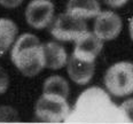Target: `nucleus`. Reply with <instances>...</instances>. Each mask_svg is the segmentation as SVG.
I'll list each match as a JSON object with an SVG mask.
<instances>
[{
    "label": "nucleus",
    "instance_id": "nucleus-1",
    "mask_svg": "<svg viewBox=\"0 0 133 124\" xmlns=\"http://www.w3.org/2000/svg\"><path fill=\"white\" fill-rule=\"evenodd\" d=\"M66 122H124V118L107 90L91 86L78 95Z\"/></svg>",
    "mask_w": 133,
    "mask_h": 124
},
{
    "label": "nucleus",
    "instance_id": "nucleus-3",
    "mask_svg": "<svg viewBox=\"0 0 133 124\" xmlns=\"http://www.w3.org/2000/svg\"><path fill=\"white\" fill-rule=\"evenodd\" d=\"M103 85L108 93L115 98L133 94V63L119 61L111 64L104 73Z\"/></svg>",
    "mask_w": 133,
    "mask_h": 124
},
{
    "label": "nucleus",
    "instance_id": "nucleus-7",
    "mask_svg": "<svg viewBox=\"0 0 133 124\" xmlns=\"http://www.w3.org/2000/svg\"><path fill=\"white\" fill-rule=\"evenodd\" d=\"M123 29V22L118 14L112 10H103L94 18L93 32L102 41L115 40L121 35Z\"/></svg>",
    "mask_w": 133,
    "mask_h": 124
},
{
    "label": "nucleus",
    "instance_id": "nucleus-10",
    "mask_svg": "<svg viewBox=\"0 0 133 124\" xmlns=\"http://www.w3.org/2000/svg\"><path fill=\"white\" fill-rule=\"evenodd\" d=\"M101 12L99 0H68L65 13L80 20L95 18Z\"/></svg>",
    "mask_w": 133,
    "mask_h": 124
},
{
    "label": "nucleus",
    "instance_id": "nucleus-6",
    "mask_svg": "<svg viewBox=\"0 0 133 124\" xmlns=\"http://www.w3.org/2000/svg\"><path fill=\"white\" fill-rule=\"evenodd\" d=\"M55 7L49 0H31L25 8V21L28 25L36 30L51 27L54 21Z\"/></svg>",
    "mask_w": 133,
    "mask_h": 124
},
{
    "label": "nucleus",
    "instance_id": "nucleus-5",
    "mask_svg": "<svg viewBox=\"0 0 133 124\" xmlns=\"http://www.w3.org/2000/svg\"><path fill=\"white\" fill-rule=\"evenodd\" d=\"M86 31H88L86 22L74 17L68 13L60 14L49 27V34L60 43L75 41Z\"/></svg>",
    "mask_w": 133,
    "mask_h": 124
},
{
    "label": "nucleus",
    "instance_id": "nucleus-14",
    "mask_svg": "<svg viewBox=\"0 0 133 124\" xmlns=\"http://www.w3.org/2000/svg\"><path fill=\"white\" fill-rule=\"evenodd\" d=\"M20 121L18 112L8 105L0 106V122H17Z\"/></svg>",
    "mask_w": 133,
    "mask_h": 124
},
{
    "label": "nucleus",
    "instance_id": "nucleus-17",
    "mask_svg": "<svg viewBox=\"0 0 133 124\" xmlns=\"http://www.w3.org/2000/svg\"><path fill=\"white\" fill-rule=\"evenodd\" d=\"M24 0H0V6L7 8V9H13L17 8L23 4Z\"/></svg>",
    "mask_w": 133,
    "mask_h": 124
},
{
    "label": "nucleus",
    "instance_id": "nucleus-19",
    "mask_svg": "<svg viewBox=\"0 0 133 124\" xmlns=\"http://www.w3.org/2000/svg\"><path fill=\"white\" fill-rule=\"evenodd\" d=\"M129 34H130V37H131V40L133 41V16L130 18V22H129Z\"/></svg>",
    "mask_w": 133,
    "mask_h": 124
},
{
    "label": "nucleus",
    "instance_id": "nucleus-12",
    "mask_svg": "<svg viewBox=\"0 0 133 124\" xmlns=\"http://www.w3.org/2000/svg\"><path fill=\"white\" fill-rule=\"evenodd\" d=\"M18 27L13 20L0 17V57L10 51L17 39Z\"/></svg>",
    "mask_w": 133,
    "mask_h": 124
},
{
    "label": "nucleus",
    "instance_id": "nucleus-4",
    "mask_svg": "<svg viewBox=\"0 0 133 124\" xmlns=\"http://www.w3.org/2000/svg\"><path fill=\"white\" fill-rule=\"evenodd\" d=\"M71 108L68 99L52 93H41L35 105V116L45 123H63L68 121Z\"/></svg>",
    "mask_w": 133,
    "mask_h": 124
},
{
    "label": "nucleus",
    "instance_id": "nucleus-18",
    "mask_svg": "<svg viewBox=\"0 0 133 124\" xmlns=\"http://www.w3.org/2000/svg\"><path fill=\"white\" fill-rule=\"evenodd\" d=\"M129 0H103V2L110 8H121L125 6Z\"/></svg>",
    "mask_w": 133,
    "mask_h": 124
},
{
    "label": "nucleus",
    "instance_id": "nucleus-2",
    "mask_svg": "<svg viewBox=\"0 0 133 124\" xmlns=\"http://www.w3.org/2000/svg\"><path fill=\"white\" fill-rule=\"evenodd\" d=\"M10 61L25 77H36L45 69L44 44L36 35L18 36L10 48Z\"/></svg>",
    "mask_w": 133,
    "mask_h": 124
},
{
    "label": "nucleus",
    "instance_id": "nucleus-16",
    "mask_svg": "<svg viewBox=\"0 0 133 124\" xmlns=\"http://www.w3.org/2000/svg\"><path fill=\"white\" fill-rule=\"evenodd\" d=\"M9 75L7 71L0 66V94H5V93L9 89Z\"/></svg>",
    "mask_w": 133,
    "mask_h": 124
},
{
    "label": "nucleus",
    "instance_id": "nucleus-15",
    "mask_svg": "<svg viewBox=\"0 0 133 124\" xmlns=\"http://www.w3.org/2000/svg\"><path fill=\"white\" fill-rule=\"evenodd\" d=\"M124 122H133V98L127 99L118 106Z\"/></svg>",
    "mask_w": 133,
    "mask_h": 124
},
{
    "label": "nucleus",
    "instance_id": "nucleus-11",
    "mask_svg": "<svg viewBox=\"0 0 133 124\" xmlns=\"http://www.w3.org/2000/svg\"><path fill=\"white\" fill-rule=\"evenodd\" d=\"M45 52V68L49 70H60L68 63L69 55L65 47L60 41H47L44 44Z\"/></svg>",
    "mask_w": 133,
    "mask_h": 124
},
{
    "label": "nucleus",
    "instance_id": "nucleus-13",
    "mask_svg": "<svg viewBox=\"0 0 133 124\" xmlns=\"http://www.w3.org/2000/svg\"><path fill=\"white\" fill-rule=\"evenodd\" d=\"M43 93L62 95L68 99L69 94H70V86L64 77L60 75H53L45 79L43 84Z\"/></svg>",
    "mask_w": 133,
    "mask_h": 124
},
{
    "label": "nucleus",
    "instance_id": "nucleus-8",
    "mask_svg": "<svg viewBox=\"0 0 133 124\" xmlns=\"http://www.w3.org/2000/svg\"><path fill=\"white\" fill-rule=\"evenodd\" d=\"M72 54L77 59L86 62H96V57L103 48V41L94 32L86 31L74 41Z\"/></svg>",
    "mask_w": 133,
    "mask_h": 124
},
{
    "label": "nucleus",
    "instance_id": "nucleus-9",
    "mask_svg": "<svg viewBox=\"0 0 133 124\" xmlns=\"http://www.w3.org/2000/svg\"><path fill=\"white\" fill-rule=\"evenodd\" d=\"M69 78L77 85H87L95 73V62H86L77 59L72 54L65 66Z\"/></svg>",
    "mask_w": 133,
    "mask_h": 124
}]
</instances>
